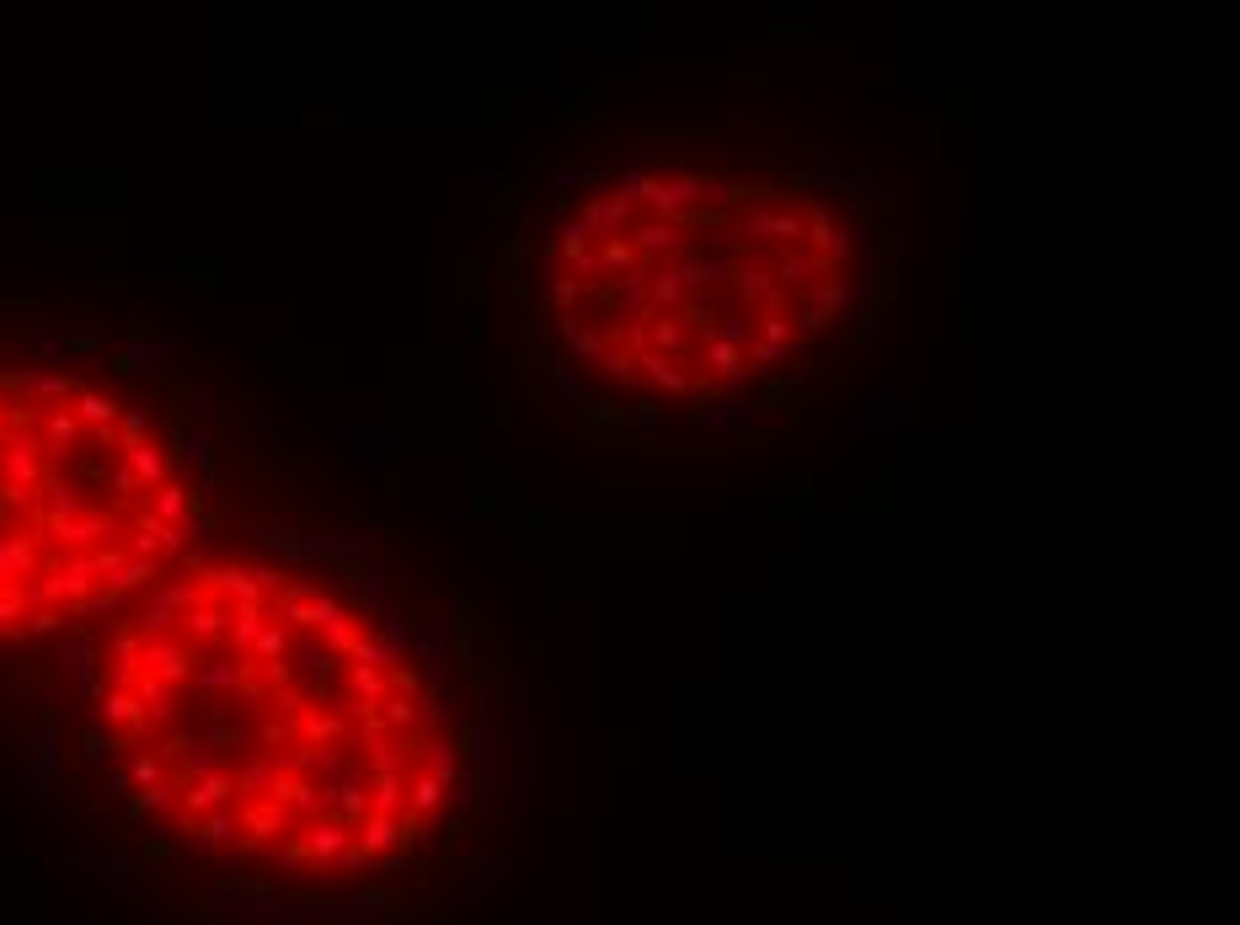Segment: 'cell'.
I'll return each instance as SVG.
<instances>
[{
  "mask_svg": "<svg viewBox=\"0 0 1240 925\" xmlns=\"http://www.w3.org/2000/svg\"><path fill=\"white\" fill-rule=\"evenodd\" d=\"M123 786L198 856L369 872L460 781L439 685L369 599L278 562H188L97 647Z\"/></svg>",
  "mask_w": 1240,
  "mask_h": 925,
  "instance_id": "cell-1",
  "label": "cell"
},
{
  "mask_svg": "<svg viewBox=\"0 0 1240 925\" xmlns=\"http://www.w3.org/2000/svg\"><path fill=\"white\" fill-rule=\"evenodd\" d=\"M872 284V225L802 172L637 161L556 214L540 300L567 359L647 407H711L813 359Z\"/></svg>",
  "mask_w": 1240,
  "mask_h": 925,
  "instance_id": "cell-2",
  "label": "cell"
},
{
  "mask_svg": "<svg viewBox=\"0 0 1240 925\" xmlns=\"http://www.w3.org/2000/svg\"><path fill=\"white\" fill-rule=\"evenodd\" d=\"M198 530V482L145 402L70 369L0 364V642L123 615Z\"/></svg>",
  "mask_w": 1240,
  "mask_h": 925,
  "instance_id": "cell-3",
  "label": "cell"
}]
</instances>
